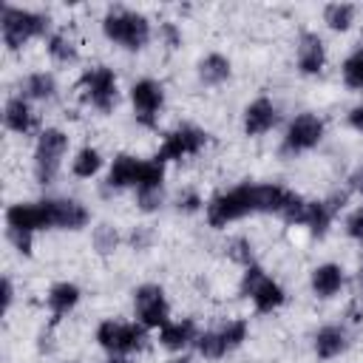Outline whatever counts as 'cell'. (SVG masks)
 <instances>
[{"mask_svg":"<svg viewBox=\"0 0 363 363\" xmlns=\"http://www.w3.org/2000/svg\"><path fill=\"white\" fill-rule=\"evenodd\" d=\"M267 275H264V269L261 267H255V264H250L247 267V272H244V278H241V295H252L255 292V286L264 281Z\"/></svg>","mask_w":363,"mask_h":363,"instance_id":"29","label":"cell"},{"mask_svg":"<svg viewBox=\"0 0 363 363\" xmlns=\"http://www.w3.org/2000/svg\"><path fill=\"white\" fill-rule=\"evenodd\" d=\"M99 167H102V156H99L96 147H82V150L74 156V162H71V170H74V176H79V179H91Z\"/></svg>","mask_w":363,"mask_h":363,"instance_id":"24","label":"cell"},{"mask_svg":"<svg viewBox=\"0 0 363 363\" xmlns=\"http://www.w3.org/2000/svg\"><path fill=\"white\" fill-rule=\"evenodd\" d=\"M130 99H133V111H136V119L145 125V128H153L156 125V116L162 111V102H164V91L159 82L153 79H139L130 91Z\"/></svg>","mask_w":363,"mask_h":363,"instance_id":"9","label":"cell"},{"mask_svg":"<svg viewBox=\"0 0 363 363\" xmlns=\"http://www.w3.org/2000/svg\"><path fill=\"white\" fill-rule=\"evenodd\" d=\"M77 301H79V289H77V284L62 281V284L51 286V292H48V309H51L54 320H60L62 315H68V312L77 306Z\"/></svg>","mask_w":363,"mask_h":363,"instance_id":"19","label":"cell"},{"mask_svg":"<svg viewBox=\"0 0 363 363\" xmlns=\"http://www.w3.org/2000/svg\"><path fill=\"white\" fill-rule=\"evenodd\" d=\"M343 286V269L337 264H323L312 272V289L318 298H332Z\"/></svg>","mask_w":363,"mask_h":363,"instance_id":"18","label":"cell"},{"mask_svg":"<svg viewBox=\"0 0 363 363\" xmlns=\"http://www.w3.org/2000/svg\"><path fill=\"white\" fill-rule=\"evenodd\" d=\"M23 91H26V96H34V99H51L54 91H57V82H54L51 74L40 71V74H31L23 82Z\"/></svg>","mask_w":363,"mask_h":363,"instance_id":"26","label":"cell"},{"mask_svg":"<svg viewBox=\"0 0 363 363\" xmlns=\"http://www.w3.org/2000/svg\"><path fill=\"white\" fill-rule=\"evenodd\" d=\"M349 187H352L354 193H363V164H357V167L352 170V176H349Z\"/></svg>","mask_w":363,"mask_h":363,"instance_id":"35","label":"cell"},{"mask_svg":"<svg viewBox=\"0 0 363 363\" xmlns=\"http://www.w3.org/2000/svg\"><path fill=\"white\" fill-rule=\"evenodd\" d=\"M159 340L164 349H184L187 343L199 340L196 337V323L193 320H179V323H164L162 332H159Z\"/></svg>","mask_w":363,"mask_h":363,"instance_id":"20","label":"cell"},{"mask_svg":"<svg viewBox=\"0 0 363 363\" xmlns=\"http://www.w3.org/2000/svg\"><path fill=\"white\" fill-rule=\"evenodd\" d=\"M346 233H349L352 238H363V207H357V210L349 216V221H346Z\"/></svg>","mask_w":363,"mask_h":363,"instance_id":"32","label":"cell"},{"mask_svg":"<svg viewBox=\"0 0 363 363\" xmlns=\"http://www.w3.org/2000/svg\"><path fill=\"white\" fill-rule=\"evenodd\" d=\"M139 170H142V162H136L133 156H128V153L116 156L113 164H111V173H108V187H113V190L116 187H128V184L136 187Z\"/></svg>","mask_w":363,"mask_h":363,"instance_id":"17","label":"cell"},{"mask_svg":"<svg viewBox=\"0 0 363 363\" xmlns=\"http://www.w3.org/2000/svg\"><path fill=\"white\" fill-rule=\"evenodd\" d=\"M207 142V133L193 128V125H182L176 130H170L156 153V162H173V159H182V156H196Z\"/></svg>","mask_w":363,"mask_h":363,"instance_id":"6","label":"cell"},{"mask_svg":"<svg viewBox=\"0 0 363 363\" xmlns=\"http://www.w3.org/2000/svg\"><path fill=\"white\" fill-rule=\"evenodd\" d=\"M48 54L57 60V62H74L77 60V45L65 37V34H54L48 40Z\"/></svg>","mask_w":363,"mask_h":363,"instance_id":"28","label":"cell"},{"mask_svg":"<svg viewBox=\"0 0 363 363\" xmlns=\"http://www.w3.org/2000/svg\"><path fill=\"white\" fill-rule=\"evenodd\" d=\"M199 204H201V199L196 193H187L184 199H179V210H187V213L190 210H199Z\"/></svg>","mask_w":363,"mask_h":363,"instance_id":"36","label":"cell"},{"mask_svg":"<svg viewBox=\"0 0 363 363\" xmlns=\"http://www.w3.org/2000/svg\"><path fill=\"white\" fill-rule=\"evenodd\" d=\"M113 244H116V233H113V227H99V230H96V247H99V252L113 250Z\"/></svg>","mask_w":363,"mask_h":363,"instance_id":"31","label":"cell"},{"mask_svg":"<svg viewBox=\"0 0 363 363\" xmlns=\"http://www.w3.org/2000/svg\"><path fill=\"white\" fill-rule=\"evenodd\" d=\"M102 31L108 40L119 43L122 48L128 51H139L145 48V43L150 40V23L136 14V11H125V9H116V11H108L105 20H102Z\"/></svg>","mask_w":363,"mask_h":363,"instance_id":"1","label":"cell"},{"mask_svg":"<svg viewBox=\"0 0 363 363\" xmlns=\"http://www.w3.org/2000/svg\"><path fill=\"white\" fill-rule=\"evenodd\" d=\"M323 20L329 23V28L335 31H346L354 20V6L352 3H329L323 9Z\"/></svg>","mask_w":363,"mask_h":363,"instance_id":"25","label":"cell"},{"mask_svg":"<svg viewBox=\"0 0 363 363\" xmlns=\"http://www.w3.org/2000/svg\"><path fill=\"white\" fill-rule=\"evenodd\" d=\"M108 363H128V360H122V357H111Z\"/></svg>","mask_w":363,"mask_h":363,"instance_id":"39","label":"cell"},{"mask_svg":"<svg viewBox=\"0 0 363 363\" xmlns=\"http://www.w3.org/2000/svg\"><path fill=\"white\" fill-rule=\"evenodd\" d=\"M96 340L102 349H108L111 354H128L145 346V329L136 323H116V320H105L96 329Z\"/></svg>","mask_w":363,"mask_h":363,"instance_id":"5","label":"cell"},{"mask_svg":"<svg viewBox=\"0 0 363 363\" xmlns=\"http://www.w3.org/2000/svg\"><path fill=\"white\" fill-rule=\"evenodd\" d=\"M230 255H233L235 261H241V264H247V267H250V258H252V247H250V241L235 238V241L230 244Z\"/></svg>","mask_w":363,"mask_h":363,"instance_id":"30","label":"cell"},{"mask_svg":"<svg viewBox=\"0 0 363 363\" xmlns=\"http://www.w3.org/2000/svg\"><path fill=\"white\" fill-rule=\"evenodd\" d=\"M199 77L204 85H218L230 77V60L221 57V54H210L199 62Z\"/></svg>","mask_w":363,"mask_h":363,"instance_id":"23","label":"cell"},{"mask_svg":"<svg viewBox=\"0 0 363 363\" xmlns=\"http://www.w3.org/2000/svg\"><path fill=\"white\" fill-rule=\"evenodd\" d=\"M275 122H278V108L267 96L250 102L247 111H244V130H247V136H261V133L272 130Z\"/></svg>","mask_w":363,"mask_h":363,"instance_id":"14","label":"cell"},{"mask_svg":"<svg viewBox=\"0 0 363 363\" xmlns=\"http://www.w3.org/2000/svg\"><path fill=\"white\" fill-rule=\"evenodd\" d=\"M343 349H346V332L340 326H323L315 335V352H318V357L329 360V357L340 354Z\"/></svg>","mask_w":363,"mask_h":363,"instance_id":"21","label":"cell"},{"mask_svg":"<svg viewBox=\"0 0 363 363\" xmlns=\"http://www.w3.org/2000/svg\"><path fill=\"white\" fill-rule=\"evenodd\" d=\"M48 224L51 227H62V230H79L88 224V210L79 201L71 199H48Z\"/></svg>","mask_w":363,"mask_h":363,"instance_id":"13","label":"cell"},{"mask_svg":"<svg viewBox=\"0 0 363 363\" xmlns=\"http://www.w3.org/2000/svg\"><path fill=\"white\" fill-rule=\"evenodd\" d=\"M159 34L164 37V43H167L170 48H179V45H182V31H179V28H176L173 23H162Z\"/></svg>","mask_w":363,"mask_h":363,"instance_id":"33","label":"cell"},{"mask_svg":"<svg viewBox=\"0 0 363 363\" xmlns=\"http://www.w3.org/2000/svg\"><path fill=\"white\" fill-rule=\"evenodd\" d=\"M250 298H252V303H255L258 312H272V309H278L284 303V289L272 278H264Z\"/></svg>","mask_w":363,"mask_h":363,"instance_id":"22","label":"cell"},{"mask_svg":"<svg viewBox=\"0 0 363 363\" xmlns=\"http://www.w3.org/2000/svg\"><path fill=\"white\" fill-rule=\"evenodd\" d=\"M349 125H352L354 130H360V133H363V105H360V108H354V111L349 113Z\"/></svg>","mask_w":363,"mask_h":363,"instance_id":"37","label":"cell"},{"mask_svg":"<svg viewBox=\"0 0 363 363\" xmlns=\"http://www.w3.org/2000/svg\"><path fill=\"white\" fill-rule=\"evenodd\" d=\"M343 82L354 91H363V48L352 51L343 62Z\"/></svg>","mask_w":363,"mask_h":363,"instance_id":"27","label":"cell"},{"mask_svg":"<svg viewBox=\"0 0 363 363\" xmlns=\"http://www.w3.org/2000/svg\"><path fill=\"white\" fill-rule=\"evenodd\" d=\"M9 238L17 244V250L20 252H31V233H20V230H9Z\"/></svg>","mask_w":363,"mask_h":363,"instance_id":"34","label":"cell"},{"mask_svg":"<svg viewBox=\"0 0 363 363\" xmlns=\"http://www.w3.org/2000/svg\"><path fill=\"white\" fill-rule=\"evenodd\" d=\"M162 182H164V167L162 162H142L139 179H136V204L150 213L162 204Z\"/></svg>","mask_w":363,"mask_h":363,"instance_id":"10","label":"cell"},{"mask_svg":"<svg viewBox=\"0 0 363 363\" xmlns=\"http://www.w3.org/2000/svg\"><path fill=\"white\" fill-rule=\"evenodd\" d=\"M247 337V323L244 320H233L227 326H221L218 332H204L199 335V352L210 360L224 357L227 352H233L235 346H241V340Z\"/></svg>","mask_w":363,"mask_h":363,"instance_id":"7","label":"cell"},{"mask_svg":"<svg viewBox=\"0 0 363 363\" xmlns=\"http://www.w3.org/2000/svg\"><path fill=\"white\" fill-rule=\"evenodd\" d=\"M6 221L9 230H20V233H34L40 227H51L48 224V207L45 201H34V204H11L6 210Z\"/></svg>","mask_w":363,"mask_h":363,"instance_id":"12","label":"cell"},{"mask_svg":"<svg viewBox=\"0 0 363 363\" xmlns=\"http://www.w3.org/2000/svg\"><path fill=\"white\" fill-rule=\"evenodd\" d=\"M3 122H6V128H9V130H14V133H28V130L37 125L34 111L28 108L26 96H11V99L6 102Z\"/></svg>","mask_w":363,"mask_h":363,"instance_id":"16","label":"cell"},{"mask_svg":"<svg viewBox=\"0 0 363 363\" xmlns=\"http://www.w3.org/2000/svg\"><path fill=\"white\" fill-rule=\"evenodd\" d=\"M68 147V136L60 128H45L37 139V150H34V176L40 184H51L57 170H60V159Z\"/></svg>","mask_w":363,"mask_h":363,"instance_id":"3","label":"cell"},{"mask_svg":"<svg viewBox=\"0 0 363 363\" xmlns=\"http://www.w3.org/2000/svg\"><path fill=\"white\" fill-rule=\"evenodd\" d=\"M323 136V122L315 113H301L289 122L286 136H284V153H301L309 150L320 142Z\"/></svg>","mask_w":363,"mask_h":363,"instance_id":"8","label":"cell"},{"mask_svg":"<svg viewBox=\"0 0 363 363\" xmlns=\"http://www.w3.org/2000/svg\"><path fill=\"white\" fill-rule=\"evenodd\" d=\"M326 62V51H323V43L318 34L312 31H303L301 34V45H298V68L303 74H318Z\"/></svg>","mask_w":363,"mask_h":363,"instance_id":"15","label":"cell"},{"mask_svg":"<svg viewBox=\"0 0 363 363\" xmlns=\"http://www.w3.org/2000/svg\"><path fill=\"white\" fill-rule=\"evenodd\" d=\"M48 26V17L17 9V6H3V17H0V28H3V43L17 51L23 43H28L31 37H40Z\"/></svg>","mask_w":363,"mask_h":363,"instance_id":"2","label":"cell"},{"mask_svg":"<svg viewBox=\"0 0 363 363\" xmlns=\"http://www.w3.org/2000/svg\"><path fill=\"white\" fill-rule=\"evenodd\" d=\"M173 363H190V360H187V357H182V360H173Z\"/></svg>","mask_w":363,"mask_h":363,"instance_id":"40","label":"cell"},{"mask_svg":"<svg viewBox=\"0 0 363 363\" xmlns=\"http://www.w3.org/2000/svg\"><path fill=\"white\" fill-rule=\"evenodd\" d=\"M133 303H136V315L145 326H164L170 323L167 320V301H164V292L162 286H153V284H145L133 292Z\"/></svg>","mask_w":363,"mask_h":363,"instance_id":"11","label":"cell"},{"mask_svg":"<svg viewBox=\"0 0 363 363\" xmlns=\"http://www.w3.org/2000/svg\"><path fill=\"white\" fill-rule=\"evenodd\" d=\"M11 306V281L6 278L3 281V309H9Z\"/></svg>","mask_w":363,"mask_h":363,"instance_id":"38","label":"cell"},{"mask_svg":"<svg viewBox=\"0 0 363 363\" xmlns=\"http://www.w3.org/2000/svg\"><path fill=\"white\" fill-rule=\"evenodd\" d=\"M79 91L82 96L102 113H108L113 105H116V96H119V88H116V74L108 68V65H96L91 71H85L79 77Z\"/></svg>","mask_w":363,"mask_h":363,"instance_id":"4","label":"cell"}]
</instances>
